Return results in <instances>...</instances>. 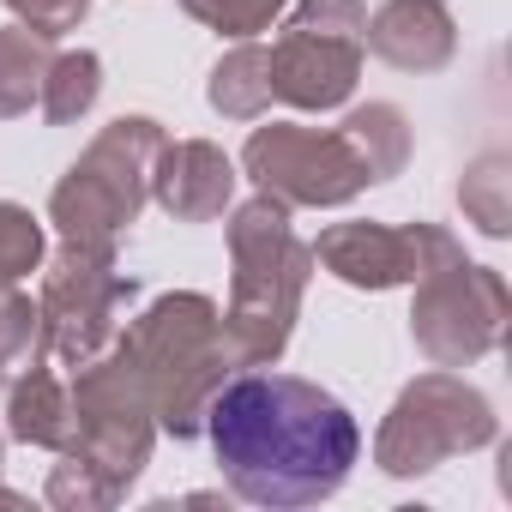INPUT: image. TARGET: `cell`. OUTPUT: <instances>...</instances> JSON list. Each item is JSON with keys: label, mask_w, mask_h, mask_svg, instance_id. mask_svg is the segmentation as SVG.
<instances>
[{"label": "cell", "mask_w": 512, "mask_h": 512, "mask_svg": "<svg viewBox=\"0 0 512 512\" xmlns=\"http://www.w3.org/2000/svg\"><path fill=\"white\" fill-rule=\"evenodd\" d=\"M205 434L229 488L253 506H314L344 488L362 452L356 416L296 374L223 380L205 410Z\"/></svg>", "instance_id": "6da1fadb"}, {"label": "cell", "mask_w": 512, "mask_h": 512, "mask_svg": "<svg viewBox=\"0 0 512 512\" xmlns=\"http://www.w3.org/2000/svg\"><path fill=\"white\" fill-rule=\"evenodd\" d=\"M229 314H223V356L229 368H272L296 332L302 290L314 278V247L290 229V205L253 193L229 211Z\"/></svg>", "instance_id": "7a4b0ae2"}, {"label": "cell", "mask_w": 512, "mask_h": 512, "mask_svg": "<svg viewBox=\"0 0 512 512\" xmlns=\"http://www.w3.org/2000/svg\"><path fill=\"white\" fill-rule=\"evenodd\" d=\"M115 350L145 380V398H151V416L163 434H175V440L205 434V410H211L217 386L229 380L223 314L211 296H199V290L157 296L127 332H115Z\"/></svg>", "instance_id": "3957f363"}, {"label": "cell", "mask_w": 512, "mask_h": 512, "mask_svg": "<svg viewBox=\"0 0 512 512\" xmlns=\"http://www.w3.org/2000/svg\"><path fill=\"white\" fill-rule=\"evenodd\" d=\"M163 145L169 139H163V127L151 115L109 121L91 139V151L61 175V187L49 199V217H55L61 241L115 253V241L133 229L139 205L151 199V169H157V151Z\"/></svg>", "instance_id": "277c9868"}, {"label": "cell", "mask_w": 512, "mask_h": 512, "mask_svg": "<svg viewBox=\"0 0 512 512\" xmlns=\"http://www.w3.org/2000/svg\"><path fill=\"white\" fill-rule=\"evenodd\" d=\"M362 31H368L362 0H296L290 25L266 49L272 55V97L290 109H308V115L350 103L362 55H368Z\"/></svg>", "instance_id": "5b68a950"}, {"label": "cell", "mask_w": 512, "mask_h": 512, "mask_svg": "<svg viewBox=\"0 0 512 512\" xmlns=\"http://www.w3.org/2000/svg\"><path fill=\"white\" fill-rule=\"evenodd\" d=\"M488 440H494V404L476 386H464L452 368H434L398 392L392 416L374 434V464L386 476H422Z\"/></svg>", "instance_id": "8992f818"}, {"label": "cell", "mask_w": 512, "mask_h": 512, "mask_svg": "<svg viewBox=\"0 0 512 512\" xmlns=\"http://www.w3.org/2000/svg\"><path fill=\"white\" fill-rule=\"evenodd\" d=\"M133 296H139V284L127 272H115V253L67 241L55 253V266L43 278V302H37L43 356H55L61 368H85L91 356H103L115 344Z\"/></svg>", "instance_id": "52a82bcc"}, {"label": "cell", "mask_w": 512, "mask_h": 512, "mask_svg": "<svg viewBox=\"0 0 512 512\" xmlns=\"http://www.w3.org/2000/svg\"><path fill=\"white\" fill-rule=\"evenodd\" d=\"M67 386H73V416H79V440L67 452H79L85 464H97L127 494L133 476L151 464V440H157V416H151L145 380L109 344L103 356H91L85 368H73Z\"/></svg>", "instance_id": "ba28073f"}, {"label": "cell", "mask_w": 512, "mask_h": 512, "mask_svg": "<svg viewBox=\"0 0 512 512\" xmlns=\"http://www.w3.org/2000/svg\"><path fill=\"white\" fill-rule=\"evenodd\" d=\"M247 181L284 199L290 211H332L350 205L368 181V163L356 157V145L344 139V127H296V121H272V127H253L247 151H241Z\"/></svg>", "instance_id": "9c48e42d"}, {"label": "cell", "mask_w": 512, "mask_h": 512, "mask_svg": "<svg viewBox=\"0 0 512 512\" xmlns=\"http://www.w3.org/2000/svg\"><path fill=\"white\" fill-rule=\"evenodd\" d=\"M506 332V284L494 266H440L416 278V308H410V338L434 368H470L488 356Z\"/></svg>", "instance_id": "30bf717a"}, {"label": "cell", "mask_w": 512, "mask_h": 512, "mask_svg": "<svg viewBox=\"0 0 512 512\" xmlns=\"http://www.w3.org/2000/svg\"><path fill=\"white\" fill-rule=\"evenodd\" d=\"M452 260H464V247L434 223H332L314 241V266L350 290H398Z\"/></svg>", "instance_id": "8fae6325"}, {"label": "cell", "mask_w": 512, "mask_h": 512, "mask_svg": "<svg viewBox=\"0 0 512 512\" xmlns=\"http://www.w3.org/2000/svg\"><path fill=\"white\" fill-rule=\"evenodd\" d=\"M235 163L211 145V139H181V145H163L157 151V169H151V193L157 205L175 217V223H211L229 211L235 199Z\"/></svg>", "instance_id": "7c38bea8"}, {"label": "cell", "mask_w": 512, "mask_h": 512, "mask_svg": "<svg viewBox=\"0 0 512 512\" xmlns=\"http://www.w3.org/2000/svg\"><path fill=\"white\" fill-rule=\"evenodd\" d=\"M362 49L398 73H440L458 55V25L446 19V0H386L362 31Z\"/></svg>", "instance_id": "4fadbf2b"}, {"label": "cell", "mask_w": 512, "mask_h": 512, "mask_svg": "<svg viewBox=\"0 0 512 512\" xmlns=\"http://www.w3.org/2000/svg\"><path fill=\"white\" fill-rule=\"evenodd\" d=\"M7 434L43 452H67L79 440V416H73V386L61 374H49L43 362H31L13 392H7Z\"/></svg>", "instance_id": "5bb4252c"}, {"label": "cell", "mask_w": 512, "mask_h": 512, "mask_svg": "<svg viewBox=\"0 0 512 512\" xmlns=\"http://www.w3.org/2000/svg\"><path fill=\"white\" fill-rule=\"evenodd\" d=\"M211 109L223 121H260L272 109V55L260 43H235L217 67H211V85H205Z\"/></svg>", "instance_id": "9a60e30c"}, {"label": "cell", "mask_w": 512, "mask_h": 512, "mask_svg": "<svg viewBox=\"0 0 512 512\" xmlns=\"http://www.w3.org/2000/svg\"><path fill=\"white\" fill-rule=\"evenodd\" d=\"M344 139L356 145V157L368 163V181H392L410 163V121L392 103H362L344 115Z\"/></svg>", "instance_id": "2e32d148"}, {"label": "cell", "mask_w": 512, "mask_h": 512, "mask_svg": "<svg viewBox=\"0 0 512 512\" xmlns=\"http://www.w3.org/2000/svg\"><path fill=\"white\" fill-rule=\"evenodd\" d=\"M49 43L25 25H0V121L31 115V103L43 97V73H49Z\"/></svg>", "instance_id": "e0dca14e"}, {"label": "cell", "mask_w": 512, "mask_h": 512, "mask_svg": "<svg viewBox=\"0 0 512 512\" xmlns=\"http://www.w3.org/2000/svg\"><path fill=\"white\" fill-rule=\"evenodd\" d=\"M97 91H103V61H97L91 49L55 55V61H49V73H43V97H37V103H43V121L73 127L79 115H91Z\"/></svg>", "instance_id": "ac0fdd59"}, {"label": "cell", "mask_w": 512, "mask_h": 512, "mask_svg": "<svg viewBox=\"0 0 512 512\" xmlns=\"http://www.w3.org/2000/svg\"><path fill=\"white\" fill-rule=\"evenodd\" d=\"M458 205H464V217H470L482 235H506V229H512V163H506L500 151L476 157V163L464 169Z\"/></svg>", "instance_id": "d6986e66"}, {"label": "cell", "mask_w": 512, "mask_h": 512, "mask_svg": "<svg viewBox=\"0 0 512 512\" xmlns=\"http://www.w3.org/2000/svg\"><path fill=\"white\" fill-rule=\"evenodd\" d=\"M31 362H43V314L25 290L0 278V374L31 368Z\"/></svg>", "instance_id": "ffe728a7"}, {"label": "cell", "mask_w": 512, "mask_h": 512, "mask_svg": "<svg viewBox=\"0 0 512 512\" xmlns=\"http://www.w3.org/2000/svg\"><path fill=\"white\" fill-rule=\"evenodd\" d=\"M49 506H61V512H97V506H115L121 500V488L97 470V464H85L79 452H61V464H55V476H49Z\"/></svg>", "instance_id": "44dd1931"}, {"label": "cell", "mask_w": 512, "mask_h": 512, "mask_svg": "<svg viewBox=\"0 0 512 512\" xmlns=\"http://www.w3.org/2000/svg\"><path fill=\"white\" fill-rule=\"evenodd\" d=\"M181 7H187L199 25H211L217 37L247 43V37L272 31V25H278V13L290 7V0H181Z\"/></svg>", "instance_id": "7402d4cb"}, {"label": "cell", "mask_w": 512, "mask_h": 512, "mask_svg": "<svg viewBox=\"0 0 512 512\" xmlns=\"http://www.w3.org/2000/svg\"><path fill=\"white\" fill-rule=\"evenodd\" d=\"M37 266H43V223H37L25 205L0 199V278L19 284V278H31Z\"/></svg>", "instance_id": "603a6c76"}, {"label": "cell", "mask_w": 512, "mask_h": 512, "mask_svg": "<svg viewBox=\"0 0 512 512\" xmlns=\"http://www.w3.org/2000/svg\"><path fill=\"white\" fill-rule=\"evenodd\" d=\"M7 13H19L25 31H37L43 43H55L67 31H79V19L91 13V0H7Z\"/></svg>", "instance_id": "cb8c5ba5"}, {"label": "cell", "mask_w": 512, "mask_h": 512, "mask_svg": "<svg viewBox=\"0 0 512 512\" xmlns=\"http://www.w3.org/2000/svg\"><path fill=\"white\" fill-rule=\"evenodd\" d=\"M0 452H7V446H0ZM0 500H7V506H19V494H13V488H7V482H0Z\"/></svg>", "instance_id": "d4e9b609"}]
</instances>
